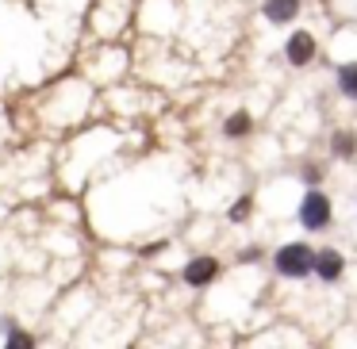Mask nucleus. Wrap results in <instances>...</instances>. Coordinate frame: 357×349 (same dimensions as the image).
Masks as SVG:
<instances>
[{"label":"nucleus","instance_id":"1","mask_svg":"<svg viewBox=\"0 0 357 349\" xmlns=\"http://www.w3.org/2000/svg\"><path fill=\"white\" fill-rule=\"evenodd\" d=\"M273 265H277L280 277L288 280H300L311 272V265H315V249H307L303 242H288V246L277 249V257H273Z\"/></svg>","mask_w":357,"mask_h":349},{"label":"nucleus","instance_id":"2","mask_svg":"<svg viewBox=\"0 0 357 349\" xmlns=\"http://www.w3.org/2000/svg\"><path fill=\"white\" fill-rule=\"evenodd\" d=\"M300 223H303V231H323V226L331 223V200H326L319 188H311V192L303 196V203H300Z\"/></svg>","mask_w":357,"mask_h":349},{"label":"nucleus","instance_id":"3","mask_svg":"<svg viewBox=\"0 0 357 349\" xmlns=\"http://www.w3.org/2000/svg\"><path fill=\"white\" fill-rule=\"evenodd\" d=\"M215 277H219V261H215V257H192V261L185 265V284H192V288L211 284Z\"/></svg>","mask_w":357,"mask_h":349},{"label":"nucleus","instance_id":"4","mask_svg":"<svg viewBox=\"0 0 357 349\" xmlns=\"http://www.w3.org/2000/svg\"><path fill=\"white\" fill-rule=\"evenodd\" d=\"M284 54H288V62H292V65H307L311 58H315V39H311L307 31H296L292 39H288Z\"/></svg>","mask_w":357,"mask_h":349},{"label":"nucleus","instance_id":"5","mask_svg":"<svg viewBox=\"0 0 357 349\" xmlns=\"http://www.w3.org/2000/svg\"><path fill=\"white\" fill-rule=\"evenodd\" d=\"M342 269H346V261H342L338 249H319V254H315V265H311V272H319L323 280H338Z\"/></svg>","mask_w":357,"mask_h":349},{"label":"nucleus","instance_id":"6","mask_svg":"<svg viewBox=\"0 0 357 349\" xmlns=\"http://www.w3.org/2000/svg\"><path fill=\"white\" fill-rule=\"evenodd\" d=\"M296 12H300V0H265L269 24H288V20H296Z\"/></svg>","mask_w":357,"mask_h":349},{"label":"nucleus","instance_id":"7","mask_svg":"<svg viewBox=\"0 0 357 349\" xmlns=\"http://www.w3.org/2000/svg\"><path fill=\"white\" fill-rule=\"evenodd\" d=\"M338 88L349 96V100H357V62H346L338 70Z\"/></svg>","mask_w":357,"mask_h":349},{"label":"nucleus","instance_id":"8","mask_svg":"<svg viewBox=\"0 0 357 349\" xmlns=\"http://www.w3.org/2000/svg\"><path fill=\"white\" fill-rule=\"evenodd\" d=\"M4 349H35V334H27V330H12V334H4Z\"/></svg>","mask_w":357,"mask_h":349},{"label":"nucleus","instance_id":"9","mask_svg":"<svg viewBox=\"0 0 357 349\" xmlns=\"http://www.w3.org/2000/svg\"><path fill=\"white\" fill-rule=\"evenodd\" d=\"M223 131L231 134V139H238V134H246V131H250V116H246V111H234V116L227 119V127H223Z\"/></svg>","mask_w":357,"mask_h":349},{"label":"nucleus","instance_id":"10","mask_svg":"<svg viewBox=\"0 0 357 349\" xmlns=\"http://www.w3.org/2000/svg\"><path fill=\"white\" fill-rule=\"evenodd\" d=\"M334 154H342V157L354 154V134H349V131H338V134H334Z\"/></svg>","mask_w":357,"mask_h":349},{"label":"nucleus","instance_id":"11","mask_svg":"<svg viewBox=\"0 0 357 349\" xmlns=\"http://www.w3.org/2000/svg\"><path fill=\"white\" fill-rule=\"evenodd\" d=\"M246 215H250V196H242V200L231 208V223H242Z\"/></svg>","mask_w":357,"mask_h":349}]
</instances>
